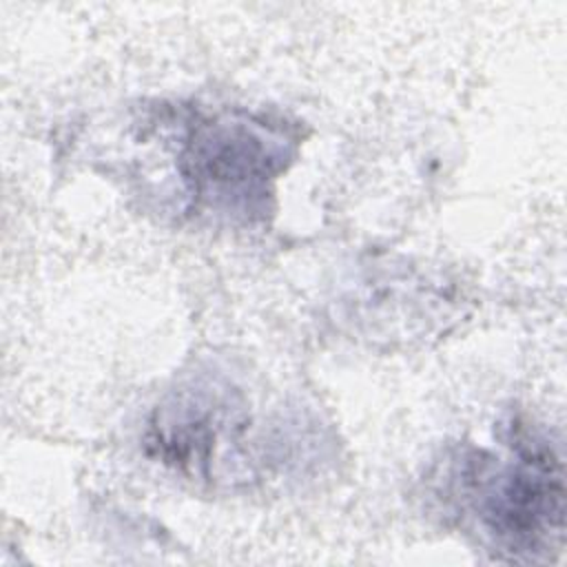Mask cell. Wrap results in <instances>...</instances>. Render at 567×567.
<instances>
[{
	"instance_id": "6da1fadb",
	"label": "cell",
	"mask_w": 567,
	"mask_h": 567,
	"mask_svg": "<svg viewBox=\"0 0 567 567\" xmlns=\"http://www.w3.org/2000/svg\"><path fill=\"white\" fill-rule=\"evenodd\" d=\"M518 456L520 461L494 481L483 518L498 538L532 545L563 525V472L551 450L529 445Z\"/></svg>"
},
{
	"instance_id": "7a4b0ae2",
	"label": "cell",
	"mask_w": 567,
	"mask_h": 567,
	"mask_svg": "<svg viewBox=\"0 0 567 567\" xmlns=\"http://www.w3.org/2000/svg\"><path fill=\"white\" fill-rule=\"evenodd\" d=\"M275 148V144L266 146L255 131L241 124L219 126L195 146V175L199 182L215 184L228 193L250 188L279 168Z\"/></svg>"
}]
</instances>
